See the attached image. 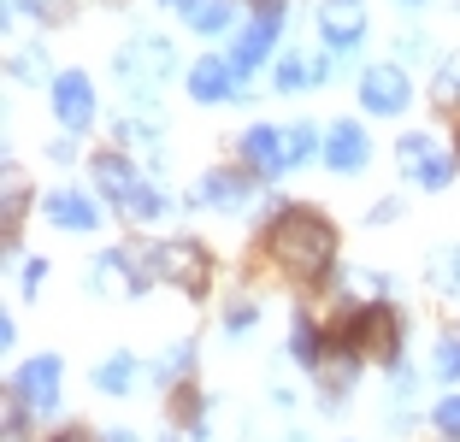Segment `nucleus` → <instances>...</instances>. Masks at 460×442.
<instances>
[{"label":"nucleus","mask_w":460,"mask_h":442,"mask_svg":"<svg viewBox=\"0 0 460 442\" xmlns=\"http://www.w3.org/2000/svg\"><path fill=\"white\" fill-rule=\"evenodd\" d=\"M54 112H59V124L66 130H89L95 124V83L83 77V71H59L54 77Z\"/></svg>","instance_id":"6e6552de"},{"label":"nucleus","mask_w":460,"mask_h":442,"mask_svg":"<svg viewBox=\"0 0 460 442\" xmlns=\"http://www.w3.org/2000/svg\"><path fill=\"white\" fill-rule=\"evenodd\" d=\"M266 248L289 278L313 283V278H325L331 260H337V230H331V218L307 213V207H284V218H278L271 236H266Z\"/></svg>","instance_id":"f257e3e1"},{"label":"nucleus","mask_w":460,"mask_h":442,"mask_svg":"<svg viewBox=\"0 0 460 442\" xmlns=\"http://www.w3.org/2000/svg\"><path fill=\"white\" fill-rule=\"evenodd\" d=\"M278 36H284V6L260 13V18H254V30H243V36H236V48H230V66H236V71L260 66V59L271 54V41H278Z\"/></svg>","instance_id":"9b49d317"},{"label":"nucleus","mask_w":460,"mask_h":442,"mask_svg":"<svg viewBox=\"0 0 460 442\" xmlns=\"http://www.w3.org/2000/svg\"><path fill=\"white\" fill-rule=\"evenodd\" d=\"M437 430H443L448 442H460V395H443V402H437Z\"/></svg>","instance_id":"393cba45"},{"label":"nucleus","mask_w":460,"mask_h":442,"mask_svg":"<svg viewBox=\"0 0 460 442\" xmlns=\"http://www.w3.org/2000/svg\"><path fill=\"white\" fill-rule=\"evenodd\" d=\"M402 6H407V0H402Z\"/></svg>","instance_id":"c9c22d12"},{"label":"nucleus","mask_w":460,"mask_h":442,"mask_svg":"<svg viewBox=\"0 0 460 442\" xmlns=\"http://www.w3.org/2000/svg\"><path fill=\"white\" fill-rule=\"evenodd\" d=\"M89 172H95V189L107 195L112 207H124V201L136 195V189H142V177H136V165L124 160V154H101V160L89 165Z\"/></svg>","instance_id":"2eb2a0df"},{"label":"nucleus","mask_w":460,"mask_h":442,"mask_svg":"<svg viewBox=\"0 0 460 442\" xmlns=\"http://www.w3.org/2000/svg\"><path fill=\"white\" fill-rule=\"evenodd\" d=\"M107 442H136V437H130V430H112V437H107Z\"/></svg>","instance_id":"473e14b6"},{"label":"nucleus","mask_w":460,"mask_h":442,"mask_svg":"<svg viewBox=\"0 0 460 442\" xmlns=\"http://www.w3.org/2000/svg\"><path fill=\"white\" fill-rule=\"evenodd\" d=\"M13 77H18V83L48 77V54H41V48H36V54H30V48H24V54H13Z\"/></svg>","instance_id":"b1692460"},{"label":"nucleus","mask_w":460,"mask_h":442,"mask_svg":"<svg viewBox=\"0 0 460 442\" xmlns=\"http://www.w3.org/2000/svg\"><path fill=\"white\" fill-rule=\"evenodd\" d=\"M313 147H319V130H313V124H296V130H289V160L301 165Z\"/></svg>","instance_id":"bb28decb"},{"label":"nucleus","mask_w":460,"mask_h":442,"mask_svg":"<svg viewBox=\"0 0 460 442\" xmlns=\"http://www.w3.org/2000/svg\"><path fill=\"white\" fill-rule=\"evenodd\" d=\"M119 213L130 218V225H154V218L165 213V195H160V189H148V183H142V189H136V195H130V201L119 207Z\"/></svg>","instance_id":"6ab92c4d"},{"label":"nucleus","mask_w":460,"mask_h":442,"mask_svg":"<svg viewBox=\"0 0 460 442\" xmlns=\"http://www.w3.org/2000/svg\"><path fill=\"white\" fill-rule=\"evenodd\" d=\"M366 0H319V36L331 41V48H354V41L366 36Z\"/></svg>","instance_id":"1a4fd4ad"},{"label":"nucleus","mask_w":460,"mask_h":442,"mask_svg":"<svg viewBox=\"0 0 460 442\" xmlns=\"http://www.w3.org/2000/svg\"><path fill=\"white\" fill-rule=\"evenodd\" d=\"M59 407V360L36 354L13 384V413H54Z\"/></svg>","instance_id":"423d86ee"},{"label":"nucleus","mask_w":460,"mask_h":442,"mask_svg":"<svg viewBox=\"0 0 460 442\" xmlns=\"http://www.w3.org/2000/svg\"><path fill=\"white\" fill-rule=\"evenodd\" d=\"M307 83H313V59L289 54V59H278V71H271V89L278 94H296V89H307Z\"/></svg>","instance_id":"aec40b11"},{"label":"nucleus","mask_w":460,"mask_h":442,"mask_svg":"<svg viewBox=\"0 0 460 442\" xmlns=\"http://www.w3.org/2000/svg\"><path fill=\"white\" fill-rule=\"evenodd\" d=\"M154 271H160L165 283H177L183 295H207V283H213V260H207V248L190 242V236L154 242Z\"/></svg>","instance_id":"7ed1b4c3"},{"label":"nucleus","mask_w":460,"mask_h":442,"mask_svg":"<svg viewBox=\"0 0 460 442\" xmlns=\"http://www.w3.org/2000/svg\"><path fill=\"white\" fill-rule=\"evenodd\" d=\"M395 160H402V172L413 177L420 189H443L448 177H455V154H443L437 136H425V130L402 136V142H395Z\"/></svg>","instance_id":"20e7f679"},{"label":"nucleus","mask_w":460,"mask_h":442,"mask_svg":"<svg viewBox=\"0 0 460 442\" xmlns=\"http://www.w3.org/2000/svg\"><path fill=\"white\" fill-rule=\"evenodd\" d=\"M243 160L254 165L260 177H278V172H289V130H271V124H254V130L243 136Z\"/></svg>","instance_id":"9d476101"},{"label":"nucleus","mask_w":460,"mask_h":442,"mask_svg":"<svg viewBox=\"0 0 460 442\" xmlns=\"http://www.w3.org/2000/svg\"><path fill=\"white\" fill-rule=\"evenodd\" d=\"M366 154H372V142H366V130H360V124H349V119H342V124H331V130H325V165H331V172L354 177V172L366 165Z\"/></svg>","instance_id":"f8f14e48"},{"label":"nucleus","mask_w":460,"mask_h":442,"mask_svg":"<svg viewBox=\"0 0 460 442\" xmlns=\"http://www.w3.org/2000/svg\"><path fill=\"white\" fill-rule=\"evenodd\" d=\"M172 71H177V48L165 36H136L130 48H119V77H124V89L142 94V101H148Z\"/></svg>","instance_id":"f03ea898"},{"label":"nucleus","mask_w":460,"mask_h":442,"mask_svg":"<svg viewBox=\"0 0 460 442\" xmlns=\"http://www.w3.org/2000/svg\"><path fill=\"white\" fill-rule=\"evenodd\" d=\"M354 354H372V360H395L402 354V319L390 307H366L360 324H354Z\"/></svg>","instance_id":"0eeeda50"},{"label":"nucleus","mask_w":460,"mask_h":442,"mask_svg":"<svg viewBox=\"0 0 460 442\" xmlns=\"http://www.w3.org/2000/svg\"><path fill=\"white\" fill-rule=\"evenodd\" d=\"M18 218H24V183H18V177H6V236L18 230Z\"/></svg>","instance_id":"c756f323"},{"label":"nucleus","mask_w":460,"mask_h":442,"mask_svg":"<svg viewBox=\"0 0 460 442\" xmlns=\"http://www.w3.org/2000/svg\"><path fill=\"white\" fill-rule=\"evenodd\" d=\"M165 6H183V13H190V6H195V0H165Z\"/></svg>","instance_id":"72a5a7b5"},{"label":"nucleus","mask_w":460,"mask_h":442,"mask_svg":"<svg viewBox=\"0 0 460 442\" xmlns=\"http://www.w3.org/2000/svg\"><path fill=\"white\" fill-rule=\"evenodd\" d=\"M201 201H218V207H236L243 201V177H230V172H213L201 183Z\"/></svg>","instance_id":"4be33fe9"},{"label":"nucleus","mask_w":460,"mask_h":442,"mask_svg":"<svg viewBox=\"0 0 460 442\" xmlns=\"http://www.w3.org/2000/svg\"><path fill=\"white\" fill-rule=\"evenodd\" d=\"M437 101H443V107H455V101H460V59H448V66H443V77H437Z\"/></svg>","instance_id":"c85d7f7f"},{"label":"nucleus","mask_w":460,"mask_h":442,"mask_svg":"<svg viewBox=\"0 0 460 442\" xmlns=\"http://www.w3.org/2000/svg\"><path fill=\"white\" fill-rule=\"evenodd\" d=\"M41 213H48V225H59V230H95L101 225V213H95V201L83 195V189H54L48 201H41Z\"/></svg>","instance_id":"4468645a"},{"label":"nucleus","mask_w":460,"mask_h":442,"mask_svg":"<svg viewBox=\"0 0 460 442\" xmlns=\"http://www.w3.org/2000/svg\"><path fill=\"white\" fill-rule=\"evenodd\" d=\"M190 372H195V342H177L165 354V377H190Z\"/></svg>","instance_id":"cd10ccee"},{"label":"nucleus","mask_w":460,"mask_h":442,"mask_svg":"<svg viewBox=\"0 0 460 442\" xmlns=\"http://www.w3.org/2000/svg\"><path fill=\"white\" fill-rule=\"evenodd\" d=\"M41 283H48V260H41V254H36V260H30V266H24V289H30V295H36V289H41Z\"/></svg>","instance_id":"7c9ffc66"},{"label":"nucleus","mask_w":460,"mask_h":442,"mask_svg":"<svg viewBox=\"0 0 460 442\" xmlns=\"http://www.w3.org/2000/svg\"><path fill=\"white\" fill-rule=\"evenodd\" d=\"M183 18H190V30H201V36H225V30L236 24V0H195Z\"/></svg>","instance_id":"f3484780"},{"label":"nucleus","mask_w":460,"mask_h":442,"mask_svg":"<svg viewBox=\"0 0 460 442\" xmlns=\"http://www.w3.org/2000/svg\"><path fill=\"white\" fill-rule=\"evenodd\" d=\"M190 94L201 101V107L230 101V94H236V66H230V59H218V54L195 59V66H190Z\"/></svg>","instance_id":"ddd939ff"},{"label":"nucleus","mask_w":460,"mask_h":442,"mask_svg":"<svg viewBox=\"0 0 460 442\" xmlns=\"http://www.w3.org/2000/svg\"><path fill=\"white\" fill-rule=\"evenodd\" d=\"M431 289L460 295V248H437L431 254Z\"/></svg>","instance_id":"412c9836"},{"label":"nucleus","mask_w":460,"mask_h":442,"mask_svg":"<svg viewBox=\"0 0 460 442\" xmlns=\"http://www.w3.org/2000/svg\"><path fill=\"white\" fill-rule=\"evenodd\" d=\"M95 384L107 389V395H130V389L142 384V366H136V354H112V360H101Z\"/></svg>","instance_id":"a211bd4d"},{"label":"nucleus","mask_w":460,"mask_h":442,"mask_svg":"<svg viewBox=\"0 0 460 442\" xmlns=\"http://www.w3.org/2000/svg\"><path fill=\"white\" fill-rule=\"evenodd\" d=\"M437 377H460V336L437 342Z\"/></svg>","instance_id":"a878e982"},{"label":"nucleus","mask_w":460,"mask_h":442,"mask_svg":"<svg viewBox=\"0 0 460 442\" xmlns=\"http://www.w3.org/2000/svg\"><path fill=\"white\" fill-rule=\"evenodd\" d=\"M407 101H413V83H407L402 66H366L360 71V107L372 119H395V112H407Z\"/></svg>","instance_id":"39448f33"},{"label":"nucleus","mask_w":460,"mask_h":442,"mask_svg":"<svg viewBox=\"0 0 460 442\" xmlns=\"http://www.w3.org/2000/svg\"><path fill=\"white\" fill-rule=\"evenodd\" d=\"M54 442H95V437H89V430H59Z\"/></svg>","instance_id":"2f4dec72"},{"label":"nucleus","mask_w":460,"mask_h":442,"mask_svg":"<svg viewBox=\"0 0 460 442\" xmlns=\"http://www.w3.org/2000/svg\"><path fill=\"white\" fill-rule=\"evenodd\" d=\"M289 354H296L301 366H313V372H319V360H325V354H319V342H313V319H296V336H289Z\"/></svg>","instance_id":"5701e85b"},{"label":"nucleus","mask_w":460,"mask_h":442,"mask_svg":"<svg viewBox=\"0 0 460 442\" xmlns=\"http://www.w3.org/2000/svg\"><path fill=\"white\" fill-rule=\"evenodd\" d=\"M89 289H95V295H124V301L136 295V278H130V260H124V248H112V254L95 260V271H89Z\"/></svg>","instance_id":"dca6fc26"},{"label":"nucleus","mask_w":460,"mask_h":442,"mask_svg":"<svg viewBox=\"0 0 460 442\" xmlns=\"http://www.w3.org/2000/svg\"><path fill=\"white\" fill-rule=\"evenodd\" d=\"M443 6H460V0H443Z\"/></svg>","instance_id":"f704fd0d"}]
</instances>
